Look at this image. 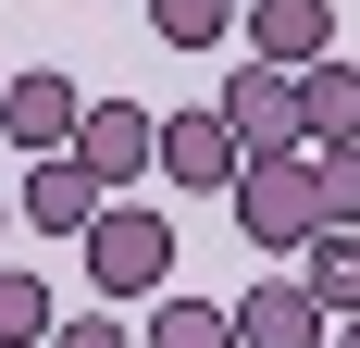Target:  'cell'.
Masks as SVG:
<instances>
[{"instance_id":"5b68a950","label":"cell","mask_w":360,"mask_h":348,"mask_svg":"<svg viewBox=\"0 0 360 348\" xmlns=\"http://www.w3.org/2000/svg\"><path fill=\"white\" fill-rule=\"evenodd\" d=\"M236 174H249V149H236L224 112H162V187H186V199H236Z\"/></svg>"},{"instance_id":"e0dca14e","label":"cell","mask_w":360,"mask_h":348,"mask_svg":"<svg viewBox=\"0 0 360 348\" xmlns=\"http://www.w3.org/2000/svg\"><path fill=\"white\" fill-rule=\"evenodd\" d=\"M335 348H360V311H348V323H335Z\"/></svg>"},{"instance_id":"52a82bcc","label":"cell","mask_w":360,"mask_h":348,"mask_svg":"<svg viewBox=\"0 0 360 348\" xmlns=\"http://www.w3.org/2000/svg\"><path fill=\"white\" fill-rule=\"evenodd\" d=\"M13 211H25L37 237H87V224L112 211V187H100L87 162H75V149H50V162H25V187H13Z\"/></svg>"},{"instance_id":"8992f818","label":"cell","mask_w":360,"mask_h":348,"mask_svg":"<svg viewBox=\"0 0 360 348\" xmlns=\"http://www.w3.org/2000/svg\"><path fill=\"white\" fill-rule=\"evenodd\" d=\"M75 125H87V100H75V75H13V87H0V137L25 149V162H50V149H75Z\"/></svg>"},{"instance_id":"5bb4252c","label":"cell","mask_w":360,"mask_h":348,"mask_svg":"<svg viewBox=\"0 0 360 348\" xmlns=\"http://www.w3.org/2000/svg\"><path fill=\"white\" fill-rule=\"evenodd\" d=\"M224 25H236V0H149V37L162 50H224Z\"/></svg>"},{"instance_id":"4fadbf2b","label":"cell","mask_w":360,"mask_h":348,"mask_svg":"<svg viewBox=\"0 0 360 348\" xmlns=\"http://www.w3.org/2000/svg\"><path fill=\"white\" fill-rule=\"evenodd\" d=\"M63 311H50V274H0V348H50Z\"/></svg>"},{"instance_id":"277c9868","label":"cell","mask_w":360,"mask_h":348,"mask_svg":"<svg viewBox=\"0 0 360 348\" xmlns=\"http://www.w3.org/2000/svg\"><path fill=\"white\" fill-rule=\"evenodd\" d=\"M224 125H236V149L249 162H274V149H311V125H298V75L286 63H249V75H224Z\"/></svg>"},{"instance_id":"6da1fadb","label":"cell","mask_w":360,"mask_h":348,"mask_svg":"<svg viewBox=\"0 0 360 348\" xmlns=\"http://www.w3.org/2000/svg\"><path fill=\"white\" fill-rule=\"evenodd\" d=\"M236 237L274 249V261H298V249L323 237V174H311V149H274V162L236 174Z\"/></svg>"},{"instance_id":"3957f363","label":"cell","mask_w":360,"mask_h":348,"mask_svg":"<svg viewBox=\"0 0 360 348\" xmlns=\"http://www.w3.org/2000/svg\"><path fill=\"white\" fill-rule=\"evenodd\" d=\"M75 162L100 174L112 199H137V174H162V112H137V100H87V125H75Z\"/></svg>"},{"instance_id":"30bf717a","label":"cell","mask_w":360,"mask_h":348,"mask_svg":"<svg viewBox=\"0 0 360 348\" xmlns=\"http://www.w3.org/2000/svg\"><path fill=\"white\" fill-rule=\"evenodd\" d=\"M298 125H311V149H348L360 137V63H298Z\"/></svg>"},{"instance_id":"9a60e30c","label":"cell","mask_w":360,"mask_h":348,"mask_svg":"<svg viewBox=\"0 0 360 348\" xmlns=\"http://www.w3.org/2000/svg\"><path fill=\"white\" fill-rule=\"evenodd\" d=\"M311 174H323V224H360V137L348 149H311Z\"/></svg>"},{"instance_id":"d6986e66","label":"cell","mask_w":360,"mask_h":348,"mask_svg":"<svg viewBox=\"0 0 360 348\" xmlns=\"http://www.w3.org/2000/svg\"><path fill=\"white\" fill-rule=\"evenodd\" d=\"M0 87H13V63H0Z\"/></svg>"},{"instance_id":"ac0fdd59","label":"cell","mask_w":360,"mask_h":348,"mask_svg":"<svg viewBox=\"0 0 360 348\" xmlns=\"http://www.w3.org/2000/svg\"><path fill=\"white\" fill-rule=\"evenodd\" d=\"M0 237H13V199H0Z\"/></svg>"},{"instance_id":"ba28073f","label":"cell","mask_w":360,"mask_h":348,"mask_svg":"<svg viewBox=\"0 0 360 348\" xmlns=\"http://www.w3.org/2000/svg\"><path fill=\"white\" fill-rule=\"evenodd\" d=\"M323 299H311V274H261L249 299H236V348H323Z\"/></svg>"},{"instance_id":"9c48e42d","label":"cell","mask_w":360,"mask_h":348,"mask_svg":"<svg viewBox=\"0 0 360 348\" xmlns=\"http://www.w3.org/2000/svg\"><path fill=\"white\" fill-rule=\"evenodd\" d=\"M335 50V0H249V63H323Z\"/></svg>"},{"instance_id":"2e32d148","label":"cell","mask_w":360,"mask_h":348,"mask_svg":"<svg viewBox=\"0 0 360 348\" xmlns=\"http://www.w3.org/2000/svg\"><path fill=\"white\" fill-rule=\"evenodd\" d=\"M50 348H137V336H124V323H112V311H87V323H63V336H50Z\"/></svg>"},{"instance_id":"8fae6325","label":"cell","mask_w":360,"mask_h":348,"mask_svg":"<svg viewBox=\"0 0 360 348\" xmlns=\"http://www.w3.org/2000/svg\"><path fill=\"white\" fill-rule=\"evenodd\" d=\"M137 348H236V311H224V299H186V286H162Z\"/></svg>"},{"instance_id":"7a4b0ae2","label":"cell","mask_w":360,"mask_h":348,"mask_svg":"<svg viewBox=\"0 0 360 348\" xmlns=\"http://www.w3.org/2000/svg\"><path fill=\"white\" fill-rule=\"evenodd\" d=\"M75 249H87V286L100 299H162L174 286V211H149V199H112Z\"/></svg>"},{"instance_id":"7c38bea8","label":"cell","mask_w":360,"mask_h":348,"mask_svg":"<svg viewBox=\"0 0 360 348\" xmlns=\"http://www.w3.org/2000/svg\"><path fill=\"white\" fill-rule=\"evenodd\" d=\"M298 274H311V299H323L335 323L360 311V224H323V237L298 249Z\"/></svg>"}]
</instances>
